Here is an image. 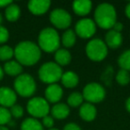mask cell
<instances>
[{
	"label": "cell",
	"mask_w": 130,
	"mask_h": 130,
	"mask_svg": "<svg viewBox=\"0 0 130 130\" xmlns=\"http://www.w3.org/2000/svg\"><path fill=\"white\" fill-rule=\"evenodd\" d=\"M13 51L15 58L21 65H34L41 57V50L39 46L31 41L20 42Z\"/></svg>",
	"instance_id": "obj_1"
},
{
	"label": "cell",
	"mask_w": 130,
	"mask_h": 130,
	"mask_svg": "<svg viewBox=\"0 0 130 130\" xmlns=\"http://www.w3.org/2000/svg\"><path fill=\"white\" fill-rule=\"evenodd\" d=\"M94 22L104 29H112L117 22V13L114 6L108 3L100 4L94 11Z\"/></svg>",
	"instance_id": "obj_2"
},
{
	"label": "cell",
	"mask_w": 130,
	"mask_h": 130,
	"mask_svg": "<svg viewBox=\"0 0 130 130\" xmlns=\"http://www.w3.org/2000/svg\"><path fill=\"white\" fill-rule=\"evenodd\" d=\"M38 46L46 53L56 52L60 46V37L53 28H45L38 36Z\"/></svg>",
	"instance_id": "obj_3"
},
{
	"label": "cell",
	"mask_w": 130,
	"mask_h": 130,
	"mask_svg": "<svg viewBox=\"0 0 130 130\" xmlns=\"http://www.w3.org/2000/svg\"><path fill=\"white\" fill-rule=\"evenodd\" d=\"M61 75H62V70L61 66L53 61L44 63L38 71V77L40 80L49 85L55 84L57 81L61 80Z\"/></svg>",
	"instance_id": "obj_4"
},
{
	"label": "cell",
	"mask_w": 130,
	"mask_h": 130,
	"mask_svg": "<svg viewBox=\"0 0 130 130\" xmlns=\"http://www.w3.org/2000/svg\"><path fill=\"white\" fill-rule=\"evenodd\" d=\"M86 54L90 60L101 61L108 54V47L105 42L100 38H94L87 43L86 46Z\"/></svg>",
	"instance_id": "obj_5"
},
{
	"label": "cell",
	"mask_w": 130,
	"mask_h": 130,
	"mask_svg": "<svg viewBox=\"0 0 130 130\" xmlns=\"http://www.w3.org/2000/svg\"><path fill=\"white\" fill-rule=\"evenodd\" d=\"M15 91L23 97L31 96L36 91V82L29 74H21L14 81Z\"/></svg>",
	"instance_id": "obj_6"
},
{
	"label": "cell",
	"mask_w": 130,
	"mask_h": 130,
	"mask_svg": "<svg viewBox=\"0 0 130 130\" xmlns=\"http://www.w3.org/2000/svg\"><path fill=\"white\" fill-rule=\"evenodd\" d=\"M105 89L102 85L95 82H92L87 85L83 89V95L84 100L87 101L89 103H98L102 102L105 97Z\"/></svg>",
	"instance_id": "obj_7"
},
{
	"label": "cell",
	"mask_w": 130,
	"mask_h": 130,
	"mask_svg": "<svg viewBox=\"0 0 130 130\" xmlns=\"http://www.w3.org/2000/svg\"><path fill=\"white\" fill-rule=\"evenodd\" d=\"M28 112L34 118H45L50 111L49 103L45 98L34 97L28 102Z\"/></svg>",
	"instance_id": "obj_8"
},
{
	"label": "cell",
	"mask_w": 130,
	"mask_h": 130,
	"mask_svg": "<svg viewBox=\"0 0 130 130\" xmlns=\"http://www.w3.org/2000/svg\"><path fill=\"white\" fill-rule=\"evenodd\" d=\"M95 22L88 18L78 21L75 26V34L81 38H90L95 34Z\"/></svg>",
	"instance_id": "obj_9"
},
{
	"label": "cell",
	"mask_w": 130,
	"mask_h": 130,
	"mask_svg": "<svg viewBox=\"0 0 130 130\" xmlns=\"http://www.w3.org/2000/svg\"><path fill=\"white\" fill-rule=\"evenodd\" d=\"M49 19L51 23L57 29H67L71 24V14L63 9H54L51 12Z\"/></svg>",
	"instance_id": "obj_10"
},
{
	"label": "cell",
	"mask_w": 130,
	"mask_h": 130,
	"mask_svg": "<svg viewBox=\"0 0 130 130\" xmlns=\"http://www.w3.org/2000/svg\"><path fill=\"white\" fill-rule=\"evenodd\" d=\"M63 94L62 88L57 84H51L45 91V100L49 103H56L61 99Z\"/></svg>",
	"instance_id": "obj_11"
},
{
	"label": "cell",
	"mask_w": 130,
	"mask_h": 130,
	"mask_svg": "<svg viewBox=\"0 0 130 130\" xmlns=\"http://www.w3.org/2000/svg\"><path fill=\"white\" fill-rule=\"evenodd\" d=\"M16 94L9 87H0V104L3 107H12L16 102Z\"/></svg>",
	"instance_id": "obj_12"
},
{
	"label": "cell",
	"mask_w": 130,
	"mask_h": 130,
	"mask_svg": "<svg viewBox=\"0 0 130 130\" xmlns=\"http://www.w3.org/2000/svg\"><path fill=\"white\" fill-rule=\"evenodd\" d=\"M49 0H31L28 4L29 10L35 15H42L46 13L50 7Z\"/></svg>",
	"instance_id": "obj_13"
},
{
	"label": "cell",
	"mask_w": 130,
	"mask_h": 130,
	"mask_svg": "<svg viewBox=\"0 0 130 130\" xmlns=\"http://www.w3.org/2000/svg\"><path fill=\"white\" fill-rule=\"evenodd\" d=\"M74 13L79 16H86L92 9V2L89 0H78L72 4Z\"/></svg>",
	"instance_id": "obj_14"
},
{
	"label": "cell",
	"mask_w": 130,
	"mask_h": 130,
	"mask_svg": "<svg viewBox=\"0 0 130 130\" xmlns=\"http://www.w3.org/2000/svg\"><path fill=\"white\" fill-rule=\"evenodd\" d=\"M105 44L107 47L111 49L118 48L122 44V36L121 33L117 32L113 29H110L105 36Z\"/></svg>",
	"instance_id": "obj_15"
},
{
	"label": "cell",
	"mask_w": 130,
	"mask_h": 130,
	"mask_svg": "<svg viewBox=\"0 0 130 130\" xmlns=\"http://www.w3.org/2000/svg\"><path fill=\"white\" fill-rule=\"evenodd\" d=\"M97 110L92 103H84L79 108V116L85 121H92L95 119Z\"/></svg>",
	"instance_id": "obj_16"
},
{
	"label": "cell",
	"mask_w": 130,
	"mask_h": 130,
	"mask_svg": "<svg viewBox=\"0 0 130 130\" xmlns=\"http://www.w3.org/2000/svg\"><path fill=\"white\" fill-rule=\"evenodd\" d=\"M52 116L54 119H64L70 114V107L65 103H56L51 110Z\"/></svg>",
	"instance_id": "obj_17"
},
{
	"label": "cell",
	"mask_w": 130,
	"mask_h": 130,
	"mask_svg": "<svg viewBox=\"0 0 130 130\" xmlns=\"http://www.w3.org/2000/svg\"><path fill=\"white\" fill-rule=\"evenodd\" d=\"M61 84L67 88H73L78 84V77L73 71H67L62 73L61 78Z\"/></svg>",
	"instance_id": "obj_18"
},
{
	"label": "cell",
	"mask_w": 130,
	"mask_h": 130,
	"mask_svg": "<svg viewBox=\"0 0 130 130\" xmlns=\"http://www.w3.org/2000/svg\"><path fill=\"white\" fill-rule=\"evenodd\" d=\"M54 59L59 66H66L71 61V54L66 49L59 48L55 52L54 54Z\"/></svg>",
	"instance_id": "obj_19"
},
{
	"label": "cell",
	"mask_w": 130,
	"mask_h": 130,
	"mask_svg": "<svg viewBox=\"0 0 130 130\" xmlns=\"http://www.w3.org/2000/svg\"><path fill=\"white\" fill-rule=\"evenodd\" d=\"M4 71L10 76H17L22 73V67L18 61H10L5 64Z\"/></svg>",
	"instance_id": "obj_20"
},
{
	"label": "cell",
	"mask_w": 130,
	"mask_h": 130,
	"mask_svg": "<svg viewBox=\"0 0 130 130\" xmlns=\"http://www.w3.org/2000/svg\"><path fill=\"white\" fill-rule=\"evenodd\" d=\"M21 130H44L43 125L34 118H28L21 126Z\"/></svg>",
	"instance_id": "obj_21"
},
{
	"label": "cell",
	"mask_w": 130,
	"mask_h": 130,
	"mask_svg": "<svg viewBox=\"0 0 130 130\" xmlns=\"http://www.w3.org/2000/svg\"><path fill=\"white\" fill-rule=\"evenodd\" d=\"M21 15V9L17 5L13 4L6 7V17L9 22H15L19 19Z\"/></svg>",
	"instance_id": "obj_22"
},
{
	"label": "cell",
	"mask_w": 130,
	"mask_h": 130,
	"mask_svg": "<svg viewBox=\"0 0 130 130\" xmlns=\"http://www.w3.org/2000/svg\"><path fill=\"white\" fill-rule=\"evenodd\" d=\"M61 43L65 47H71L76 43V34L72 29H67L61 36Z\"/></svg>",
	"instance_id": "obj_23"
},
{
	"label": "cell",
	"mask_w": 130,
	"mask_h": 130,
	"mask_svg": "<svg viewBox=\"0 0 130 130\" xmlns=\"http://www.w3.org/2000/svg\"><path fill=\"white\" fill-rule=\"evenodd\" d=\"M118 63L121 70L130 71V49L125 51L118 59Z\"/></svg>",
	"instance_id": "obj_24"
},
{
	"label": "cell",
	"mask_w": 130,
	"mask_h": 130,
	"mask_svg": "<svg viewBox=\"0 0 130 130\" xmlns=\"http://www.w3.org/2000/svg\"><path fill=\"white\" fill-rule=\"evenodd\" d=\"M84 101V98L82 94L78 92H74L71 94L68 97V104L71 107H78L82 104Z\"/></svg>",
	"instance_id": "obj_25"
},
{
	"label": "cell",
	"mask_w": 130,
	"mask_h": 130,
	"mask_svg": "<svg viewBox=\"0 0 130 130\" xmlns=\"http://www.w3.org/2000/svg\"><path fill=\"white\" fill-rule=\"evenodd\" d=\"M14 54V51L12 47L8 45H3L0 46V60L1 61H6L11 59Z\"/></svg>",
	"instance_id": "obj_26"
},
{
	"label": "cell",
	"mask_w": 130,
	"mask_h": 130,
	"mask_svg": "<svg viewBox=\"0 0 130 130\" xmlns=\"http://www.w3.org/2000/svg\"><path fill=\"white\" fill-rule=\"evenodd\" d=\"M117 82L121 86H126L130 82V75L129 72L124 70H120L118 72L117 77H116Z\"/></svg>",
	"instance_id": "obj_27"
},
{
	"label": "cell",
	"mask_w": 130,
	"mask_h": 130,
	"mask_svg": "<svg viewBox=\"0 0 130 130\" xmlns=\"http://www.w3.org/2000/svg\"><path fill=\"white\" fill-rule=\"evenodd\" d=\"M12 115L10 110H8L5 107H0V126L7 124L11 121Z\"/></svg>",
	"instance_id": "obj_28"
},
{
	"label": "cell",
	"mask_w": 130,
	"mask_h": 130,
	"mask_svg": "<svg viewBox=\"0 0 130 130\" xmlns=\"http://www.w3.org/2000/svg\"><path fill=\"white\" fill-rule=\"evenodd\" d=\"M10 113L12 116H13L14 118H21L23 115V109L21 105L14 104L11 107L10 110Z\"/></svg>",
	"instance_id": "obj_29"
},
{
	"label": "cell",
	"mask_w": 130,
	"mask_h": 130,
	"mask_svg": "<svg viewBox=\"0 0 130 130\" xmlns=\"http://www.w3.org/2000/svg\"><path fill=\"white\" fill-rule=\"evenodd\" d=\"M9 38V32L4 26L0 25V44L6 42Z\"/></svg>",
	"instance_id": "obj_30"
},
{
	"label": "cell",
	"mask_w": 130,
	"mask_h": 130,
	"mask_svg": "<svg viewBox=\"0 0 130 130\" xmlns=\"http://www.w3.org/2000/svg\"><path fill=\"white\" fill-rule=\"evenodd\" d=\"M54 119H53L51 116H45V118H43V120H42V125L43 126H45L47 128H52L54 126Z\"/></svg>",
	"instance_id": "obj_31"
},
{
	"label": "cell",
	"mask_w": 130,
	"mask_h": 130,
	"mask_svg": "<svg viewBox=\"0 0 130 130\" xmlns=\"http://www.w3.org/2000/svg\"><path fill=\"white\" fill-rule=\"evenodd\" d=\"M63 130H81L79 126H78L75 123H69V124L65 125Z\"/></svg>",
	"instance_id": "obj_32"
},
{
	"label": "cell",
	"mask_w": 130,
	"mask_h": 130,
	"mask_svg": "<svg viewBox=\"0 0 130 130\" xmlns=\"http://www.w3.org/2000/svg\"><path fill=\"white\" fill-rule=\"evenodd\" d=\"M112 29L115 31H117V32H121V30L123 29V24L121 23V22H116L115 24L113 25V27H112Z\"/></svg>",
	"instance_id": "obj_33"
},
{
	"label": "cell",
	"mask_w": 130,
	"mask_h": 130,
	"mask_svg": "<svg viewBox=\"0 0 130 130\" xmlns=\"http://www.w3.org/2000/svg\"><path fill=\"white\" fill-rule=\"evenodd\" d=\"M12 3L13 2L10 0H0V7H7Z\"/></svg>",
	"instance_id": "obj_34"
},
{
	"label": "cell",
	"mask_w": 130,
	"mask_h": 130,
	"mask_svg": "<svg viewBox=\"0 0 130 130\" xmlns=\"http://www.w3.org/2000/svg\"><path fill=\"white\" fill-rule=\"evenodd\" d=\"M125 12H126V15L128 17V18L130 19V3H128V4L126 5V10H125Z\"/></svg>",
	"instance_id": "obj_35"
},
{
	"label": "cell",
	"mask_w": 130,
	"mask_h": 130,
	"mask_svg": "<svg viewBox=\"0 0 130 130\" xmlns=\"http://www.w3.org/2000/svg\"><path fill=\"white\" fill-rule=\"evenodd\" d=\"M126 110L130 112V97H128L126 102Z\"/></svg>",
	"instance_id": "obj_36"
},
{
	"label": "cell",
	"mask_w": 130,
	"mask_h": 130,
	"mask_svg": "<svg viewBox=\"0 0 130 130\" xmlns=\"http://www.w3.org/2000/svg\"><path fill=\"white\" fill-rule=\"evenodd\" d=\"M3 77H4V71L2 70V68L0 67V80L2 79Z\"/></svg>",
	"instance_id": "obj_37"
},
{
	"label": "cell",
	"mask_w": 130,
	"mask_h": 130,
	"mask_svg": "<svg viewBox=\"0 0 130 130\" xmlns=\"http://www.w3.org/2000/svg\"><path fill=\"white\" fill-rule=\"evenodd\" d=\"M0 130H9V129L4 126H0Z\"/></svg>",
	"instance_id": "obj_38"
},
{
	"label": "cell",
	"mask_w": 130,
	"mask_h": 130,
	"mask_svg": "<svg viewBox=\"0 0 130 130\" xmlns=\"http://www.w3.org/2000/svg\"><path fill=\"white\" fill-rule=\"evenodd\" d=\"M2 21H3V17H2V15H1V13H0V25H1V22H2Z\"/></svg>",
	"instance_id": "obj_39"
},
{
	"label": "cell",
	"mask_w": 130,
	"mask_h": 130,
	"mask_svg": "<svg viewBox=\"0 0 130 130\" xmlns=\"http://www.w3.org/2000/svg\"><path fill=\"white\" fill-rule=\"evenodd\" d=\"M48 130H59V129H57V128H50V129H48Z\"/></svg>",
	"instance_id": "obj_40"
}]
</instances>
